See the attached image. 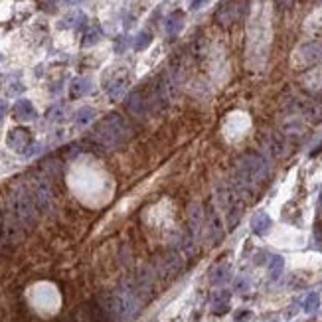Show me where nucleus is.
Returning <instances> with one entry per match:
<instances>
[{"label": "nucleus", "mask_w": 322, "mask_h": 322, "mask_svg": "<svg viewBox=\"0 0 322 322\" xmlns=\"http://www.w3.org/2000/svg\"><path fill=\"white\" fill-rule=\"evenodd\" d=\"M95 140H99L103 146H117L131 137V127L119 113H111L101 121L93 133Z\"/></svg>", "instance_id": "f257e3e1"}, {"label": "nucleus", "mask_w": 322, "mask_h": 322, "mask_svg": "<svg viewBox=\"0 0 322 322\" xmlns=\"http://www.w3.org/2000/svg\"><path fill=\"white\" fill-rule=\"evenodd\" d=\"M237 174L241 178L243 184H257L261 180L267 178L269 174V164L267 160L261 156V154H245L241 160H239V166H237Z\"/></svg>", "instance_id": "f03ea898"}, {"label": "nucleus", "mask_w": 322, "mask_h": 322, "mask_svg": "<svg viewBox=\"0 0 322 322\" xmlns=\"http://www.w3.org/2000/svg\"><path fill=\"white\" fill-rule=\"evenodd\" d=\"M137 308H138L137 300L133 299L131 295H127V293H121V295H117L115 299H113V312L121 320L133 318V314L137 312Z\"/></svg>", "instance_id": "7ed1b4c3"}, {"label": "nucleus", "mask_w": 322, "mask_h": 322, "mask_svg": "<svg viewBox=\"0 0 322 322\" xmlns=\"http://www.w3.org/2000/svg\"><path fill=\"white\" fill-rule=\"evenodd\" d=\"M241 16V2L239 0H230L226 4L220 6V10L216 12V20L222 26H231L233 22H237Z\"/></svg>", "instance_id": "20e7f679"}, {"label": "nucleus", "mask_w": 322, "mask_h": 322, "mask_svg": "<svg viewBox=\"0 0 322 322\" xmlns=\"http://www.w3.org/2000/svg\"><path fill=\"white\" fill-rule=\"evenodd\" d=\"M6 144H8L12 150H16V152H24V150L32 144V135H30V131H26L22 127H16V129H12V131L8 133Z\"/></svg>", "instance_id": "39448f33"}, {"label": "nucleus", "mask_w": 322, "mask_h": 322, "mask_svg": "<svg viewBox=\"0 0 322 322\" xmlns=\"http://www.w3.org/2000/svg\"><path fill=\"white\" fill-rule=\"evenodd\" d=\"M148 107H150V105H148V101L144 99V93L142 91L131 93V97L127 99V109L135 117H138V119H142V117L146 115Z\"/></svg>", "instance_id": "423d86ee"}, {"label": "nucleus", "mask_w": 322, "mask_h": 322, "mask_svg": "<svg viewBox=\"0 0 322 322\" xmlns=\"http://www.w3.org/2000/svg\"><path fill=\"white\" fill-rule=\"evenodd\" d=\"M91 89H93L91 79H87V77H75L71 81V85H69V95H71V99H81V97L89 95Z\"/></svg>", "instance_id": "0eeeda50"}, {"label": "nucleus", "mask_w": 322, "mask_h": 322, "mask_svg": "<svg viewBox=\"0 0 322 322\" xmlns=\"http://www.w3.org/2000/svg\"><path fill=\"white\" fill-rule=\"evenodd\" d=\"M14 117L18 119V121H34L38 113H36V109H34V105H32V101H28V99H18L16 101V105H14Z\"/></svg>", "instance_id": "6e6552de"}, {"label": "nucleus", "mask_w": 322, "mask_h": 322, "mask_svg": "<svg viewBox=\"0 0 322 322\" xmlns=\"http://www.w3.org/2000/svg\"><path fill=\"white\" fill-rule=\"evenodd\" d=\"M271 228V218L265 213V211H257L251 220V230L257 233V235H265Z\"/></svg>", "instance_id": "1a4fd4ad"}, {"label": "nucleus", "mask_w": 322, "mask_h": 322, "mask_svg": "<svg viewBox=\"0 0 322 322\" xmlns=\"http://www.w3.org/2000/svg\"><path fill=\"white\" fill-rule=\"evenodd\" d=\"M182 28H184V14H182L180 10L172 12V14L166 18V34H168V36H176Z\"/></svg>", "instance_id": "9d476101"}, {"label": "nucleus", "mask_w": 322, "mask_h": 322, "mask_svg": "<svg viewBox=\"0 0 322 322\" xmlns=\"http://www.w3.org/2000/svg\"><path fill=\"white\" fill-rule=\"evenodd\" d=\"M127 87H129V81H127V77H123V79L119 77V79L111 81V83L107 85V93H109V97H111L113 101H119V99L125 95Z\"/></svg>", "instance_id": "9b49d317"}, {"label": "nucleus", "mask_w": 322, "mask_h": 322, "mask_svg": "<svg viewBox=\"0 0 322 322\" xmlns=\"http://www.w3.org/2000/svg\"><path fill=\"white\" fill-rule=\"evenodd\" d=\"M103 38V30H101V26L99 24H91L87 30H85V34H83V46L89 47V46H95L99 40Z\"/></svg>", "instance_id": "f8f14e48"}, {"label": "nucleus", "mask_w": 322, "mask_h": 322, "mask_svg": "<svg viewBox=\"0 0 322 322\" xmlns=\"http://www.w3.org/2000/svg\"><path fill=\"white\" fill-rule=\"evenodd\" d=\"M95 117H97V111H95L93 107H81V109L75 113V123H77L79 127H85V125H89L91 121H95Z\"/></svg>", "instance_id": "ddd939ff"}, {"label": "nucleus", "mask_w": 322, "mask_h": 322, "mask_svg": "<svg viewBox=\"0 0 322 322\" xmlns=\"http://www.w3.org/2000/svg\"><path fill=\"white\" fill-rule=\"evenodd\" d=\"M83 22H85V14L79 12V10H75V12H69L66 18H62L60 26H62V28H77V26H81Z\"/></svg>", "instance_id": "4468645a"}, {"label": "nucleus", "mask_w": 322, "mask_h": 322, "mask_svg": "<svg viewBox=\"0 0 322 322\" xmlns=\"http://www.w3.org/2000/svg\"><path fill=\"white\" fill-rule=\"evenodd\" d=\"M150 44H152V34H150V32H146V30H140L137 36H135L133 47H135L137 51H142V49H146Z\"/></svg>", "instance_id": "2eb2a0df"}, {"label": "nucleus", "mask_w": 322, "mask_h": 322, "mask_svg": "<svg viewBox=\"0 0 322 322\" xmlns=\"http://www.w3.org/2000/svg\"><path fill=\"white\" fill-rule=\"evenodd\" d=\"M283 267H285L283 257H273V261H271V265H269V269H271V277L277 279V277L283 273Z\"/></svg>", "instance_id": "dca6fc26"}, {"label": "nucleus", "mask_w": 322, "mask_h": 322, "mask_svg": "<svg viewBox=\"0 0 322 322\" xmlns=\"http://www.w3.org/2000/svg\"><path fill=\"white\" fill-rule=\"evenodd\" d=\"M318 308V295L316 293H310L306 300H304V310L306 312H312V310H316Z\"/></svg>", "instance_id": "f3484780"}, {"label": "nucleus", "mask_w": 322, "mask_h": 322, "mask_svg": "<svg viewBox=\"0 0 322 322\" xmlns=\"http://www.w3.org/2000/svg\"><path fill=\"white\" fill-rule=\"evenodd\" d=\"M230 275V271L228 269H222V267H218L213 273H211V279H213V283H224L226 279Z\"/></svg>", "instance_id": "a211bd4d"}, {"label": "nucleus", "mask_w": 322, "mask_h": 322, "mask_svg": "<svg viewBox=\"0 0 322 322\" xmlns=\"http://www.w3.org/2000/svg\"><path fill=\"white\" fill-rule=\"evenodd\" d=\"M38 4H40V8H44L46 12H51V10L56 8L58 0H38Z\"/></svg>", "instance_id": "6ab92c4d"}, {"label": "nucleus", "mask_w": 322, "mask_h": 322, "mask_svg": "<svg viewBox=\"0 0 322 322\" xmlns=\"http://www.w3.org/2000/svg\"><path fill=\"white\" fill-rule=\"evenodd\" d=\"M47 117H49V121H58V119H64V109L62 107H53L49 113H47Z\"/></svg>", "instance_id": "aec40b11"}, {"label": "nucleus", "mask_w": 322, "mask_h": 322, "mask_svg": "<svg viewBox=\"0 0 322 322\" xmlns=\"http://www.w3.org/2000/svg\"><path fill=\"white\" fill-rule=\"evenodd\" d=\"M38 150H42V144H30V146L24 150L22 154H24V156H34Z\"/></svg>", "instance_id": "412c9836"}, {"label": "nucleus", "mask_w": 322, "mask_h": 322, "mask_svg": "<svg viewBox=\"0 0 322 322\" xmlns=\"http://www.w3.org/2000/svg\"><path fill=\"white\" fill-rule=\"evenodd\" d=\"M125 42H127L125 38H117V42H115V51H117V53L125 51V47H127V44H125Z\"/></svg>", "instance_id": "4be33fe9"}, {"label": "nucleus", "mask_w": 322, "mask_h": 322, "mask_svg": "<svg viewBox=\"0 0 322 322\" xmlns=\"http://www.w3.org/2000/svg\"><path fill=\"white\" fill-rule=\"evenodd\" d=\"M6 113H8V103L4 99H0V121L6 117Z\"/></svg>", "instance_id": "5701e85b"}, {"label": "nucleus", "mask_w": 322, "mask_h": 322, "mask_svg": "<svg viewBox=\"0 0 322 322\" xmlns=\"http://www.w3.org/2000/svg\"><path fill=\"white\" fill-rule=\"evenodd\" d=\"M243 318H249V310H243V312H239L237 316H235V320H243Z\"/></svg>", "instance_id": "b1692460"}, {"label": "nucleus", "mask_w": 322, "mask_h": 322, "mask_svg": "<svg viewBox=\"0 0 322 322\" xmlns=\"http://www.w3.org/2000/svg\"><path fill=\"white\" fill-rule=\"evenodd\" d=\"M206 0H192V10H198Z\"/></svg>", "instance_id": "393cba45"}, {"label": "nucleus", "mask_w": 322, "mask_h": 322, "mask_svg": "<svg viewBox=\"0 0 322 322\" xmlns=\"http://www.w3.org/2000/svg\"><path fill=\"white\" fill-rule=\"evenodd\" d=\"M64 2H66L68 6H77V4H83L85 0H64Z\"/></svg>", "instance_id": "a878e982"}, {"label": "nucleus", "mask_w": 322, "mask_h": 322, "mask_svg": "<svg viewBox=\"0 0 322 322\" xmlns=\"http://www.w3.org/2000/svg\"><path fill=\"white\" fill-rule=\"evenodd\" d=\"M2 62H4V56H2V53H0V64H2Z\"/></svg>", "instance_id": "bb28decb"}, {"label": "nucleus", "mask_w": 322, "mask_h": 322, "mask_svg": "<svg viewBox=\"0 0 322 322\" xmlns=\"http://www.w3.org/2000/svg\"><path fill=\"white\" fill-rule=\"evenodd\" d=\"M316 2H320V0H316Z\"/></svg>", "instance_id": "cd10ccee"}]
</instances>
